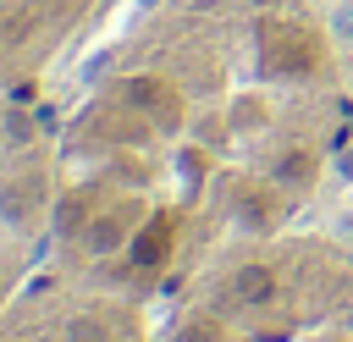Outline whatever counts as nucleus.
Wrapping results in <instances>:
<instances>
[{
	"instance_id": "nucleus-4",
	"label": "nucleus",
	"mask_w": 353,
	"mask_h": 342,
	"mask_svg": "<svg viewBox=\"0 0 353 342\" xmlns=\"http://www.w3.org/2000/svg\"><path fill=\"white\" fill-rule=\"evenodd\" d=\"M0 342H154L143 298L77 270L33 276L0 309Z\"/></svg>"
},
{
	"instance_id": "nucleus-5",
	"label": "nucleus",
	"mask_w": 353,
	"mask_h": 342,
	"mask_svg": "<svg viewBox=\"0 0 353 342\" xmlns=\"http://www.w3.org/2000/svg\"><path fill=\"white\" fill-rule=\"evenodd\" d=\"M94 11L99 0H0V94L39 83Z\"/></svg>"
},
{
	"instance_id": "nucleus-1",
	"label": "nucleus",
	"mask_w": 353,
	"mask_h": 342,
	"mask_svg": "<svg viewBox=\"0 0 353 342\" xmlns=\"http://www.w3.org/2000/svg\"><path fill=\"white\" fill-rule=\"evenodd\" d=\"M347 127L314 0H154L55 138V254L138 298L171 292L303 226Z\"/></svg>"
},
{
	"instance_id": "nucleus-3",
	"label": "nucleus",
	"mask_w": 353,
	"mask_h": 342,
	"mask_svg": "<svg viewBox=\"0 0 353 342\" xmlns=\"http://www.w3.org/2000/svg\"><path fill=\"white\" fill-rule=\"evenodd\" d=\"M55 248V143L0 94V309Z\"/></svg>"
},
{
	"instance_id": "nucleus-2",
	"label": "nucleus",
	"mask_w": 353,
	"mask_h": 342,
	"mask_svg": "<svg viewBox=\"0 0 353 342\" xmlns=\"http://www.w3.org/2000/svg\"><path fill=\"white\" fill-rule=\"evenodd\" d=\"M154 342H353V248L303 226L232 248L165 292Z\"/></svg>"
}]
</instances>
